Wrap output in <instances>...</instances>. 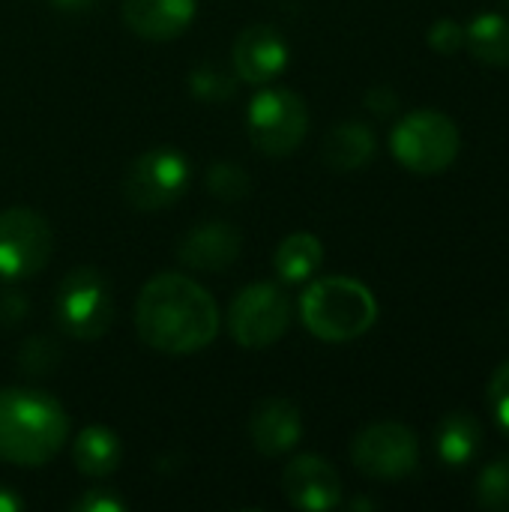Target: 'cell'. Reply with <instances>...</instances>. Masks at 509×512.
<instances>
[{
	"mask_svg": "<svg viewBox=\"0 0 509 512\" xmlns=\"http://www.w3.org/2000/svg\"><path fill=\"white\" fill-rule=\"evenodd\" d=\"M240 249H243V234L231 222H204L186 231V237L177 246V258L189 270L216 273L231 267Z\"/></svg>",
	"mask_w": 509,
	"mask_h": 512,
	"instance_id": "14",
	"label": "cell"
},
{
	"mask_svg": "<svg viewBox=\"0 0 509 512\" xmlns=\"http://www.w3.org/2000/svg\"><path fill=\"white\" fill-rule=\"evenodd\" d=\"M72 510L78 512H123L126 510V501L123 498H117L114 492H108V489H87L75 504H72Z\"/></svg>",
	"mask_w": 509,
	"mask_h": 512,
	"instance_id": "27",
	"label": "cell"
},
{
	"mask_svg": "<svg viewBox=\"0 0 509 512\" xmlns=\"http://www.w3.org/2000/svg\"><path fill=\"white\" fill-rule=\"evenodd\" d=\"M135 330L159 354L183 357L213 345L219 306L207 288L183 273H156L138 294Z\"/></svg>",
	"mask_w": 509,
	"mask_h": 512,
	"instance_id": "1",
	"label": "cell"
},
{
	"mask_svg": "<svg viewBox=\"0 0 509 512\" xmlns=\"http://www.w3.org/2000/svg\"><path fill=\"white\" fill-rule=\"evenodd\" d=\"M189 186V162L174 147H153L141 153L123 174V198L129 207L153 213L180 201Z\"/></svg>",
	"mask_w": 509,
	"mask_h": 512,
	"instance_id": "7",
	"label": "cell"
},
{
	"mask_svg": "<svg viewBox=\"0 0 509 512\" xmlns=\"http://www.w3.org/2000/svg\"><path fill=\"white\" fill-rule=\"evenodd\" d=\"M207 189L222 201H243L252 189L249 174L231 162H219L207 171Z\"/></svg>",
	"mask_w": 509,
	"mask_h": 512,
	"instance_id": "23",
	"label": "cell"
},
{
	"mask_svg": "<svg viewBox=\"0 0 509 512\" xmlns=\"http://www.w3.org/2000/svg\"><path fill=\"white\" fill-rule=\"evenodd\" d=\"M465 45L486 66H509V18L483 12L465 27Z\"/></svg>",
	"mask_w": 509,
	"mask_h": 512,
	"instance_id": "20",
	"label": "cell"
},
{
	"mask_svg": "<svg viewBox=\"0 0 509 512\" xmlns=\"http://www.w3.org/2000/svg\"><path fill=\"white\" fill-rule=\"evenodd\" d=\"M54 252V231L48 219L30 207H9L0 213V276L30 279L45 270Z\"/></svg>",
	"mask_w": 509,
	"mask_h": 512,
	"instance_id": "9",
	"label": "cell"
},
{
	"mask_svg": "<svg viewBox=\"0 0 509 512\" xmlns=\"http://www.w3.org/2000/svg\"><path fill=\"white\" fill-rule=\"evenodd\" d=\"M291 324V303L282 288L255 282L243 288L228 309V330L240 348L264 351L276 345Z\"/></svg>",
	"mask_w": 509,
	"mask_h": 512,
	"instance_id": "8",
	"label": "cell"
},
{
	"mask_svg": "<svg viewBox=\"0 0 509 512\" xmlns=\"http://www.w3.org/2000/svg\"><path fill=\"white\" fill-rule=\"evenodd\" d=\"M21 498L12 492V489H6V486H0V512H18L21 510Z\"/></svg>",
	"mask_w": 509,
	"mask_h": 512,
	"instance_id": "30",
	"label": "cell"
},
{
	"mask_svg": "<svg viewBox=\"0 0 509 512\" xmlns=\"http://www.w3.org/2000/svg\"><path fill=\"white\" fill-rule=\"evenodd\" d=\"M249 438L261 456H282L303 438V417L291 399H264L249 417Z\"/></svg>",
	"mask_w": 509,
	"mask_h": 512,
	"instance_id": "15",
	"label": "cell"
},
{
	"mask_svg": "<svg viewBox=\"0 0 509 512\" xmlns=\"http://www.w3.org/2000/svg\"><path fill=\"white\" fill-rule=\"evenodd\" d=\"M351 459L357 471L372 480H402L411 471H417L420 441L405 423L381 420V423L366 426L354 438Z\"/></svg>",
	"mask_w": 509,
	"mask_h": 512,
	"instance_id": "10",
	"label": "cell"
},
{
	"mask_svg": "<svg viewBox=\"0 0 509 512\" xmlns=\"http://www.w3.org/2000/svg\"><path fill=\"white\" fill-rule=\"evenodd\" d=\"M27 312H30V303H27L18 291H9V294L0 297V324L15 327Z\"/></svg>",
	"mask_w": 509,
	"mask_h": 512,
	"instance_id": "28",
	"label": "cell"
},
{
	"mask_svg": "<svg viewBox=\"0 0 509 512\" xmlns=\"http://www.w3.org/2000/svg\"><path fill=\"white\" fill-rule=\"evenodd\" d=\"M234 75L246 84H267L288 66V42L270 24H252L237 33L231 48Z\"/></svg>",
	"mask_w": 509,
	"mask_h": 512,
	"instance_id": "11",
	"label": "cell"
},
{
	"mask_svg": "<svg viewBox=\"0 0 509 512\" xmlns=\"http://www.w3.org/2000/svg\"><path fill=\"white\" fill-rule=\"evenodd\" d=\"M477 504L483 510L509 512V459L486 465L477 480Z\"/></svg>",
	"mask_w": 509,
	"mask_h": 512,
	"instance_id": "21",
	"label": "cell"
},
{
	"mask_svg": "<svg viewBox=\"0 0 509 512\" xmlns=\"http://www.w3.org/2000/svg\"><path fill=\"white\" fill-rule=\"evenodd\" d=\"M234 87H237V75H228L225 69H219L213 63H204L189 72V90H192V96H198L204 102H225L234 96Z\"/></svg>",
	"mask_w": 509,
	"mask_h": 512,
	"instance_id": "22",
	"label": "cell"
},
{
	"mask_svg": "<svg viewBox=\"0 0 509 512\" xmlns=\"http://www.w3.org/2000/svg\"><path fill=\"white\" fill-rule=\"evenodd\" d=\"M282 492L297 510L327 512L342 501V477L321 456H297L282 474Z\"/></svg>",
	"mask_w": 509,
	"mask_h": 512,
	"instance_id": "12",
	"label": "cell"
},
{
	"mask_svg": "<svg viewBox=\"0 0 509 512\" xmlns=\"http://www.w3.org/2000/svg\"><path fill=\"white\" fill-rule=\"evenodd\" d=\"M489 408H492L501 432L509 438V360L489 381Z\"/></svg>",
	"mask_w": 509,
	"mask_h": 512,
	"instance_id": "25",
	"label": "cell"
},
{
	"mask_svg": "<svg viewBox=\"0 0 509 512\" xmlns=\"http://www.w3.org/2000/svg\"><path fill=\"white\" fill-rule=\"evenodd\" d=\"M54 321L78 342H93L108 333L114 321V294L102 270L75 267L60 279L54 291Z\"/></svg>",
	"mask_w": 509,
	"mask_h": 512,
	"instance_id": "4",
	"label": "cell"
},
{
	"mask_svg": "<svg viewBox=\"0 0 509 512\" xmlns=\"http://www.w3.org/2000/svg\"><path fill=\"white\" fill-rule=\"evenodd\" d=\"M462 147L459 126L432 108L411 111L402 117L390 135L393 156L414 174H441L447 171Z\"/></svg>",
	"mask_w": 509,
	"mask_h": 512,
	"instance_id": "5",
	"label": "cell"
},
{
	"mask_svg": "<svg viewBox=\"0 0 509 512\" xmlns=\"http://www.w3.org/2000/svg\"><path fill=\"white\" fill-rule=\"evenodd\" d=\"M69 438L63 405L42 390H0V459L18 468L48 465Z\"/></svg>",
	"mask_w": 509,
	"mask_h": 512,
	"instance_id": "2",
	"label": "cell"
},
{
	"mask_svg": "<svg viewBox=\"0 0 509 512\" xmlns=\"http://www.w3.org/2000/svg\"><path fill=\"white\" fill-rule=\"evenodd\" d=\"M366 105L375 111V114H381V117H387V114H393L396 108H399V96H396V90H390V87H372L369 93H366Z\"/></svg>",
	"mask_w": 509,
	"mask_h": 512,
	"instance_id": "29",
	"label": "cell"
},
{
	"mask_svg": "<svg viewBox=\"0 0 509 512\" xmlns=\"http://www.w3.org/2000/svg\"><path fill=\"white\" fill-rule=\"evenodd\" d=\"M435 447H438L441 462H447L450 468H462V465H468L480 453V447H483V426L477 423L474 414L453 411V414H447L438 423Z\"/></svg>",
	"mask_w": 509,
	"mask_h": 512,
	"instance_id": "18",
	"label": "cell"
},
{
	"mask_svg": "<svg viewBox=\"0 0 509 512\" xmlns=\"http://www.w3.org/2000/svg\"><path fill=\"white\" fill-rule=\"evenodd\" d=\"M378 141L375 132L366 123H339L324 135L321 144V159L333 168V171H357L363 165H369L375 159Z\"/></svg>",
	"mask_w": 509,
	"mask_h": 512,
	"instance_id": "16",
	"label": "cell"
},
{
	"mask_svg": "<svg viewBox=\"0 0 509 512\" xmlns=\"http://www.w3.org/2000/svg\"><path fill=\"white\" fill-rule=\"evenodd\" d=\"M300 318L315 339L342 345L375 327L378 303L363 282L351 276H324L306 288L300 300Z\"/></svg>",
	"mask_w": 509,
	"mask_h": 512,
	"instance_id": "3",
	"label": "cell"
},
{
	"mask_svg": "<svg viewBox=\"0 0 509 512\" xmlns=\"http://www.w3.org/2000/svg\"><path fill=\"white\" fill-rule=\"evenodd\" d=\"M60 363V351L51 339L45 336H33L21 345L18 351V366L24 375H45V372H54Z\"/></svg>",
	"mask_w": 509,
	"mask_h": 512,
	"instance_id": "24",
	"label": "cell"
},
{
	"mask_svg": "<svg viewBox=\"0 0 509 512\" xmlns=\"http://www.w3.org/2000/svg\"><path fill=\"white\" fill-rule=\"evenodd\" d=\"M321 261H324V246H321V240L315 234H306V231H297V234L285 237L279 243L276 255H273V267H276L279 279L291 282V285L306 282L309 276H315Z\"/></svg>",
	"mask_w": 509,
	"mask_h": 512,
	"instance_id": "19",
	"label": "cell"
},
{
	"mask_svg": "<svg viewBox=\"0 0 509 512\" xmlns=\"http://www.w3.org/2000/svg\"><path fill=\"white\" fill-rule=\"evenodd\" d=\"M51 3L63 12H87L96 0H51Z\"/></svg>",
	"mask_w": 509,
	"mask_h": 512,
	"instance_id": "31",
	"label": "cell"
},
{
	"mask_svg": "<svg viewBox=\"0 0 509 512\" xmlns=\"http://www.w3.org/2000/svg\"><path fill=\"white\" fill-rule=\"evenodd\" d=\"M120 459H123L120 438L105 426H84L72 444L75 471L84 477H93V480L114 474L120 468Z\"/></svg>",
	"mask_w": 509,
	"mask_h": 512,
	"instance_id": "17",
	"label": "cell"
},
{
	"mask_svg": "<svg viewBox=\"0 0 509 512\" xmlns=\"http://www.w3.org/2000/svg\"><path fill=\"white\" fill-rule=\"evenodd\" d=\"M249 141L264 156H288L294 153L309 132V108L306 99L288 87H267L258 93L246 111Z\"/></svg>",
	"mask_w": 509,
	"mask_h": 512,
	"instance_id": "6",
	"label": "cell"
},
{
	"mask_svg": "<svg viewBox=\"0 0 509 512\" xmlns=\"http://www.w3.org/2000/svg\"><path fill=\"white\" fill-rule=\"evenodd\" d=\"M195 12H198V0H123L120 3L123 24L147 42L177 39L195 21Z\"/></svg>",
	"mask_w": 509,
	"mask_h": 512,
	"instance_id": "13",
	"label": "cell"
},
{
	"mask_svg": "<svg viewBox=\"0 0 509 512\" xmlns=\"http://www.w3.org/2000/svg\"><path fill=\"white\" fill-rule=\"evenodd\" d=\"M429 45L438 54H456L465 48V27L453 18H441L429 27Z\"/></svg>",
	"mask_w": 509,
	"mask_h": 512,
	"instance_id": "26",
	"label": "cell"
}]
</instances>
